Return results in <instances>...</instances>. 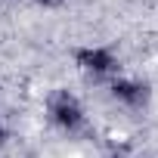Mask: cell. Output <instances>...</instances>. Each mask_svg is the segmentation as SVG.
<instances>
[{
  "label": "cell",
  "instance_id": "1",
  "mask_svg": "<svg viewBox=\"0 0 158 158\" xmlns=\"http://www.w3.org/2000/svg\"><path fill=\"white\" fill-rule=\"evenodd\" d=\"M50 121L59 130H65V133H77L87 124V112H84V106L77 102L68 90H62L59 96L50 99Z\"/></svg>",
  "mask_w": 158,
  "mask_h": 158
},
{
  "label": "cell",
  "instance_id": "2",
  "mask_svg": "<svg viewBox=\"0 0 158 158\" xmlns=\"http://www.w3.org/2000/svg\"><path fill=\"white\" fill-rule=\"evenodd\" d=\"M40 6H59V3H65V0H37Z\"/></svg>",
  "mask_w": 158,
  "mask_h": 158
}]
</instances>
